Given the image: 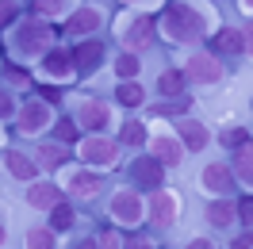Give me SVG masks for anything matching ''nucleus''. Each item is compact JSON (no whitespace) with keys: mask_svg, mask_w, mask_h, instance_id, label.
I'll return each instance as SVG.
<instances>
[{"mask_svg":"<svg viewBox=\"0 0 253 249\" xmlns=\"http://www.w3.org/2000/svg\"><path fill=\"white\" fill-rule=\"evenodd\" d=\"M184 88H188V81H184V73L176 65L158 77V96H165V100H184Z\"/></svg>","mask_w":253,"mask_h":249,"instance_id":"21","label":"nucleus"},{"mask_svg":"<svg viewBox=\"0 0 253 249\" xmlns=\"http://www.w3.org/2000/svg\"><path fill=\"white\" fill-rule=\"evenodd\" d=\"M77 157L88 165V169H115V161H119V142L104 138V134H88V138L77 142Z\"/></svg>","mask_w":253,"mask_h":249,"instance_id":"3","label":"nucleus"},{"mask_svg":"<svg viewBox=\"0 0 253 249\" xmlns=\"http://www.w3.org/2000/svg\"><path fill=\"white\" fill-rule=\"evenodd\" d=\"M188 249H215V246H211L207 238H192V242H188Z\"/></svg>","mask_w":253,"mask_h":249,"instance_id":"40","label":"nucleus"},{"mask_svg":"<svg viewBox=\"0 0 253 249\" xmlns=\"http://www.w3.org/2000/svg\"><path fill=\"white\" fill-rule=\"evenodd\" d=\"M69 58L77 65V73H96L100 62H104V42L100 39H81L77 46L69 50Z\"/></svg>","mask_w":253,"mask_h":249,"instance_id":"14","label":"nucleus"},{"mask_svg":"<svg viewBox=\"0 0 253 249\" xmlns=\"http://www.w3.org/2000/svg\"><path fill=\"white\" fill-rule=\"evenodd\" d=\"M119 142H123V146H134V150H138V146H146V142H150L146 123H138V119H126V123L119 126Z\"/></svg>","mask_w":253,"mask_h":249,"instance_id":"24","label":"nucleus"},{"mask_svg":"<svg viewBox=\"0 0 253 249\" xmlns=\"http://www.w3.org/2000/svg\"><path fill=\"white\" fill-rule=\"evenodd\" d=\"M234 176L238 180H253V161H250V146H238L234 150Z\"/></svg>","mask_w":253,"mask_h":249,"instance_id":"29","label":"nucleus"},{"mask_svg":"<svg viewBox=\"0 0 253 249\" xmlns=\"http://www.w3.org/2000/svg\"><path fill=\"white\" fill-rule=\"evenodd\" d=\"M126 180L130 188H146V192H158L165 184V165H158L154 157H134L126 165Z\"/></svg>","mask_w":253,"mask_h":249,"instance_id":"5","label":"nucleus"},{"mask_svg":"<svg viewBox=\"0 0 253 249\" xmlns=\"http://www.w3.org/2000/svg\"><path fill=\"white\" fill-rule=\"evenodd\" d=\"M200 180H204L207 192H219V196H226V192H234L238 180H234V172H230V165H204V172H200Z\"/></svg>","mask_w":253,"mask_h":249,"instance_id":"16","label":"nucleus"},{"mask_svg":"<svg viewBox=\"0 0 253 249\" xmlns=\"http://www.w3.org/2000/svg\"><path fill=\"white\" fill-rule=\"evenodd\" d=\"M180 73H184V81H196V84H219L226 69L219 65L215 54H192L188 62L180 65Z\"/></svg>","mask_w":253,"mask_h":249,"instance_id":"6","label":"nucleus"},{"mask_svg":"<svg viewBox=\"0 0 253 249\" xmlns=\"http://www.w3.org/2000/svg\"><path fill=\"white\" fill-rule=\"evenodd\" d=\"M42 77H50V81H62V84H69V81L77 77V65H73V58H69V50H62V46H54L42 58Z\"/></svg>","mask_w":253,"mask_h":249,"instance_id":"13","label":"nucleus"},{"mask_svg":"<svg viewBox=\"0 0 253 249\" xmlns=\"http://www.w3.org/2000/svg\"><path fill=\"white\" fill-rule=\"evenodd\" d=\"M169 42H204L207 39V19L192 4H169L161 12V23H154Z\"/></svg>","mask_w":253,"mask_h":249,"instance_id":"1","label":"nucleus"},{"mask_svg":"<svg viewBox=\"0 0 253 249\" xmlns=\"http://www.w3.org/2000/svg\"><path fill=\"white\" fill-rule=\"evenodd\" d=\"M234 215H242V222H246V230H250V215H253V203H250V196H242V200L234 203Z\"/></svg>","mask_w":253,"mask_h":249,"instance_id":"34","label":"nucleus"},{"mask_svg":"<svg viewBox=\"0 0 253 249\" xmlns=\"http://www.w3.org/2000/svg\"><path fill=\"white\" fill-rule=\"evenodd\" d=\"M73 222H77V211H73V203H54V207H50V230L58 234V230H73Z\"/></svg>","mask_w":253,"mask_h":249,"instance_id":"23","label":"nucleus"},{"mask_svg":"<svg viewBox=\"0 0 253 249\" xmlns=\"http://www.w3.org/2000/svg\"><path fill=\"white\" fill-rule=\"evenodd\" d=\"M96 249H123V238L115 230H104L100 238H96Z\"/></svg>","mask_w":253,"mask_h":249,"instance_id":"33","label":"nucleus"},{"mask_svg":"<svg viewBox=\"0 0 253 249\" xmlns=\"http://www.w3.org/2000/svg\"><path fill=\"white\" fill-rule=\"evenodd\" d=\"M77 126H84V130H92V134H100L104 126H111V108L104 104V100H84L77 108Z\"/></svg>","mask_w":253,"mask_h":249,"instance_id":"11","label":"nucleus"},{"mask_svg":"<svg viewBox=\"0 0 253 249\" xmlns=\"http://www.w3.org/2000/svg\"><path fill=\"white\" fill-rule=\"evenodd\" d=\"M253 246V238H250V230H246V234H238V238H234V246H230V249H250Z\"/></svg>","mask_w":253,"mask_h":249,"instance_id":"37","label":"nucleus"},{"mask_svg":"<svg viewBox=\"0 0 253 249\" xmlns=\"http://www.w3.org/2000/svg\"><path fill=\"white\" fill-rule=\"evenodd\" d=\"M4 165H8V172H12L16 180H27V184L39 176V161L27 157V154H19V150H8V154H4Z\"/></svg>","mask_w":253,"mask_h":249,"instance_id":"20","label":"nucleus"},{"mask_svg":"<svg viewBox=\"0 0 253 249\" xmlns=\"http://www.w3.org/2000/svg\"><path fill=\"white\" fill-rule=\"evenodd\" d=\"M211 39V54L215 58H242L250 54V31H238V27H222L219 35H207Z\"/></svg>","mask_w":253,"mask_h":249,"instance_id":"9","label":"nucleus"},{"mask_svg":"<svg viewBox=\"0 0 253 249\" xmlns=\"http://www.w3.org/2000/svg\"><path fill=\"white\" fill-rule=\"evenodd\" d=\"M176 218V196L173 192H150V203H146V222L154 226V230H169Z\"/></svg>","mask_w":253,"mask_h":249,"instance_id":"8","label":"nucleus"},{"mask_svg":"<svg viewBox=\"0 0 253 249\" xmlns=\"http://www.w3.org/2000/svg\"><path fill=\"white\" fill-rule=\"evenodd\" d=\"M138 69H142V62H138V54H119L115 58V73H119V81H134L138 77Z\"/></svg>","mask_w":253,"mask_h":249,"instance_id":"27","label":"nucleus"},{"mask_svg":"<svg viewBox=\"0 0 253 249\" xmlns=\"http://www.w3.org/2000/svg\"><path fill=\"white\" fill-rule=\"evenodd\" d=\"M27 249H54V230H50V226L27 230Z\"/></svg>","mask_w":253,"mask_h":249,"instance_id":"30","label":"nucleus"},{"mask_svg":"<svg viewBox=\"0 0 253 249\" xmlns=\"http://www.w3.org/2000/svg\"><path fill=\"white\" fill-rule=\"evenodd\" d=\"M207 222H211V226H230V222H234V203H226V200L207 203Z\"/></svg>","mask_w":253,"mask_h":249,"instance_id":"26","label":"nucleus"},{"mask_svg":"<svg viewBox=\"0 0 253 249\" xmlns=\"http://www.w3.org/2000/svg\"><path fill=\"white\" fill-rule=\"evenodd\" d=\"M46 126H54V108H50L46 100H27L23 108H19V134H42Z\"/></svg>","mask_w":253,"mask_h":249,"instance_id":"7","label":"nucleus"},{"mask_svg":"<svg viewBox=\"0 0 253 249\" xmlns=\"http://www.w3.org/2000/svg\"><path fill=\"white\" fill-rule=\"evenodd\" d=\"M222 146H230V150L250 146V126H226V130H222Z\"/></svg>","mask_w":253,"mask_h":249,"instance_id":"31","label":"nucleus"},{"mask_svg":"<svg viewBox=\"0 0 253 249\" xmlns=\"http://www.w3.org/2000/svg\"><path fill=\"white\" fill-rule=\"evenodd\" d=\"M150 157H154L158 165H180V161H184V150H180V142H176V138L158 134V138L150 142Z\"/></svg>","mask_w":253,"mask_h":249,"instance_id":"18","label":"nucleus"},{"mask_svg":"<svg viewBox=\"0 0 253 249\" xmlns=\"http://www.w3.org/2000/svg\"><path fill=\"white\" fill-rule=\"evenodd\" d=\"M12 50H16L19 58H39V54L46 58L50 50H54V27L39 16L23 19L16 27V35H12Z\"/></svg>","mask_w":253,"mask_h":249,"instance_id":"2","label":"nucleus"},{"mask_svg":"<svg viewBox=\"0 0 253 249\" xmlns=\"http://www.w3.org/2000/svg\"><path fill=\"white\" fill-rule=\"evenodd\" d=\"M100 27H104V12H96V8H77L65 19V35H96Z\"/></svg>","mask_w":253,"mask_h":249,"instance_id":"17","label":"nucleus"},{"mask_svg":"<svg viewBox=\"0 0 253 249\" xmlns=\"http://www.w3.org/2000/svg\"><path fill=\"white\" fill-rule=\"evenodd\" d=\"M39 169H62L65 161H69V150H65L62 142H46V146H39Z\"/></svg>","mask_w":253,"mask_h":249,"instance_id":"22","label":"nucleus"},{"mask_svg":"<svg viewBox=\"0 0 253 249\" xmlns=\"http://www.w3.org/2000/svg\"><path fill=\"white\" fill-rule=\"evenodd\" d=\"M54 138L58 142H77L81 138V126H77V119H69V115H62V119H54Z\"/></svg>","mask_w":253,"mask_h":249,"instance_id":"28","label":"nucleus"},{"mask_svg":"<svg viewBox=\"0 0 253 249\" xmlns=\"http://www.w3.org/2000/svg\"><path fill=\"white\" fill-rule=\"evenodd\" d=\"M154 19L150 16H134L130 23L123 27V42H126V54H134V50H146V46H154Z\"/></svg>","mask_w":253,"mask_h":249,"instance_id":"12","label":"nucleus"},{"mask_svg":"<svg viewBox=\"0 0 253 249\" xmlns=\"http://www.w3.org/2000/svg\"><path fill=\"white\" fill-rule=\"evenodd\" d=\"M16 4H4V8H0V27H4V23H12V19H16Z\"/></svg>","mask_w":253,"mask_h":249,"instance_id":"36","label":"nucleus"},{"mask_svg":"<svg viewBox=\"0 0 253 249\" xmlns=\"http://www.w3.org/2000/svg\"><path fill=\"white\" fill-rule=\"evenodd\" d=\"M4 242H8V230H4V222H0V249H4Z\"/></svg>","mask_w":253,"mask_h":249,"instance_id":"41","label":"nucleus"},{"mask_svg":"<svg viewBox=\"0 0 253 249\" xmlns=\"http://www.w3.org/2000/svg\"><path fill=\"white\" fill-rule=\"evenodd\" d=\"M108 211H111V218H115V226H123V230H134L138 222H146V203L134 188H119V192L111 196Z\"/></svg>","mask_w":253,"mask_h":249,"instance_id":"4","label":"nucleus"},{"mask_svg":"<svg viewBox=\"0 0 253 249\" xmlns=\"http://www.w3.org/2000/svg\"><path fill=\"white\" fill-rule=\"evenodd\" d=\"M0 138H4V134H0Z\"/></svg>","mask_w":253,"mask_h":249,"instance_id":"42","label":"nucleus"},{"mask_svg":"<svg viewBox=\"0 0 253 249\" xmlns=\"http://www.w3.org/2000/svg\"><path fill=\"white\" fill-rule=\"evenodd\" d=\"M65 188H69L77 200H92L96 192L104 188V176L92 172V169H77V172H69V176H65Z\"/></svg>","mask_w":253,"mask_h":249,"instance_id":"15","label":"nucleus"},{"mask_svg":"<svg viewBox=\"0 0 253 249\" xmlns=\"http://www.w3.org/2000/svg\"><path fill=\"white\" fill-rule=\"evenodd\" d=\"M115 100H119L123 108H142L146 92H142V84H134V81H119V88H115Z\"/></svg>","mask_w":253,"mask_h":249,"instance_id":"25","label":"nucleus"},{"mask_svg":"<svg viewBox=\"0 0 253 249\" xmlns=\"http://www.w3.org/2000/svg\"><path fill=\"white\" fill-rule=\"evenodd\" d=\"M154 115H176V119H180V115H184V111H188V96H184V100H161V104H154Z\"/></svg>","mask_w":253,"mask_h":249,"instance_id":"32","label":"nucleus"},{"mask_svg":"<svg viewBox=\"0 0 253 249\" xmlns=\"http://www.w3.org/2000/svg\"><path fill=\"white\" fill-rule=\"evenodd\" d=\"M176 142H180V150H192V154H200V150H207V142H211V130H207L200 119H192V115H180V119H176Z\"/></svg>","mask_w":253,"mask_h":249,"instance_id":"10","label":"nucleus"},{"mask_svg":"<svg viewBox=\"0 0 253 249\" xmlns=\"http://www.w3.org/2000/svg\"><path fill=\"white\" fill-rule=\"evenodd\" d=\"M27 203L39 207V211H50L54 203H62V184H54V180H39V184L27 188Z\"/></svg>","mask_w":253,"mask_h":249,"instance_id":"19","label":"nucleus"},{"mask_svg":"<svg viewBox=\"0 0 253 249\" xmlns=\"http://www.w3.org/2000/svg\"><path fill=\"white\" fill-rule=\"evenodd\" d=\"M69 249H96V238H77Z\"/></svg>","mask_w":253,"mask_h":249,"instance_id":"39","label":"nucleus"},{"mask_svg":"<svg viewBox=\"0 0 253 249\" xmlns=\"http://www.w3.org/2000/svg\"><path fill=\"white\" fill-rule=\"evenodd\" d=\"M12 111H16V100H12V92L0 88V115H12Z\"/></svg>","mask_w":253,"mask_h":249,"instance_id":"35","label":"nucleus"},{"mask_svg":"<svg viewBox=\"0 0 253 249\" xmlns=\"http://www.w3.org/2000/svg\"><path fill=\"white\" fill-rule=\"evenodd\" d=\"M42 100H46V104H58V100H62V92H58V88H50V84H46V88H42Z\"/></svg>","mask_w":253,"mask_h":249,"instance_id":"38","label":"nucleus"}]
</instances>
